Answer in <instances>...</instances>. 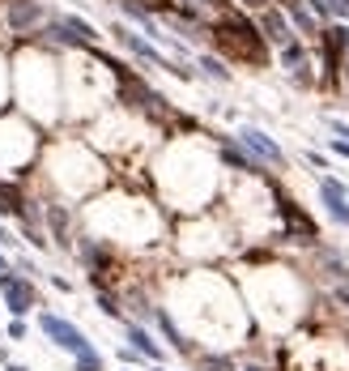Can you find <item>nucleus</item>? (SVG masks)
Returning <instances> with one entry per match:
<instances>
[{"mask_svg":"<svg viewBox=\"0 0 349 371\" xmlns=\"http://www.w3.org/2000/svg\"><path fill=\"white\" fill-rule=\"evenodd\" d=\"M213 38H218V47H222L230 60L264 64V56H269L260 26H256V21H247V17H239V13H235V17H222V21L213 26Z\"/></svg>","mask_w":349,"mask_h":371,"instance_id":"nucleus-1","label":"nucleus"},{"mask_svg":"<svg viewBox=\"0 0 349 371\" xmlns=\"http://www.w3.org/2000/svg\"><path fill=\"white\" fill-rule=\"evenodd\" d=\"M111 34H115V43H119L132 60H141V64H149V68H166V73H175L179 81H196V73H192V68H183V64L166 60V56L158 51V43H149V38H145V34H136L132 26L115 21V26H111Z\"/></svg>","mask_w":349,"mask_h":371,"instance_id":"nucleus-2","label":"nucleus"},{"mask_svg":"<svg viewBox=\"0 0 349 371\" xmlns=\"http://www.w3.org/2000/svg\"><path fill=\"white\" fill-rule=\"evenodd\" d=\"M38 329H43V338L55 346V350H64V355H85V350H94V342L73 325V320H64V316H55V312H38Z\"/></svg>","mask_w":349,"mask_h":371,"instance_id":"nucleus-3","label":"nucleus"},{"mask_svg":"<svg viewBox=\"0 0 349 371\" xmlns=\"http://www.w3.org/2000/svg\"><path fill=\"white\" fill-rule=\"evenodd\" d=\"M235 141L256 158V162H273V167H281L286 162V154H281V145L264 132V128H256V124H243L239 132H235Z\"/></svg>","mask_w":349,"mask_h":371,"instance_id":"nucleus-4","label":"nucleus"},{"mask_svg":"<svg viewBox=\"0 0 349 371\" xmlns=\"http://www.w3.org/2000/svg\"><path fill=\"white\" fill-rule=\"evenodd\" d=\"M51 9L43 0H9V30L13 34H38Z\"/></svg>","mask_w":349,"mask_h":371,"instance_id":"nucleus-5","label":"nucleus"},{"mask_svg":"<svg viewBox=\"0 0 349 371\" xmlns=\"http://www.w3.org/2000/svg\"><path fill=\"white\" fill-rule=\"evenodd\" d=\"M0 299H4V308H9L13 316L34 312V286H30V278H26V273H21V278L0 273Z\"/></svg>","mask_w":349,"mask_h":371,"instance_id":"nucleus-6","label":"nucleus"},{"mask_svg":"<svg viewBox=\"0 0 349 371\" xmlns=\"http://www.w3.org/2000/svg\"><path fill=\"white\" fill-rule=\"evenodd\" d=\"M260 34H264V43H273V47H286L290 38H299L294 34V26H290V17H286V9H273V4H264L260 9Z\"/></svg>","mask_w":349,"mask_h":371,"instance_id":"nucleus-7","label":"nucleus"},{"mask_svg":"<svg viewBox=\"0 0 349 371\" xmlns=\"http://www.w3.org/2000/svg\"><path fill=\"white\" fill-rule=\"evenodd\" d=\"M320 197H324L328 218H333L337 226H349V192H345V184L333 179V175H324V179H320Z\"/></svg>","mask_w":349,"mask_h":371,"instance_id":"nucleus-8","label":"nucleus"},{"mask_svg":"<svg viewBox=\"0 0 349 371\" xmlns=\"http://www.w3.org/2000/svg\"><path fill=\"white\" fill-rule=\"evenodd\" d=\"M277 56H281V68L294 77V85H311V56H307V47L299 43V38H290L286 47H277Z\"/></svg>","mask_w":349,"mask_h":371,"instance_id":"nucleus-9","label":"nucleus"},{"mask_svg":"<svg viewBox=\"0 0 349 371\" xmlns=\"http://www.w3.org/2000/svg\"><path fill=\"white\" fill-rule=\"evenodd\" d=\"M124 333H128V342H132V350H136L141 359H154V363H162V346L149 338V329H141V325H124Z\"/></svg>","mask_w":349,"mask_h":371,"instance_id":"nucleus-10","label":"nucleus"},{"mask_svg":"<svg viewBox=\"0 0 349 371\" xmlns=\"http://www.w3.org/2000/svg\"><path fill=\"white\" fill-rule=\"evenodd\" d=\"M286 17H290L294 34H299V30H303V34H320V21H316V13H311L307 4H299V0H286Z\"/></svg>","mask_w":349,"mask_h":371,"instance_id":"nucleus-11","label":"nucleus"},{"mask_svg":"<svg viewBox=\"0 0 349 371\" xmlns=\"http://www.w3.org/2000/svg\"><path fill=\"white\" fill-rule=\"evenodd\" d=\"M222 162H230L235 171H260V162H256L239 141H222Z\"/></svg>","mask_w":349,"mask_h":371,"instance_id":"nucleus-12","label":"nucleus"},{"mask_svg":"<svg viewBox=\"0 0 349 371\" xmlns=\"http://www.w3.org/2000/svg\"><path fill=\"white\" fill-rule=\"evenodd\" d=\"M60 21H64V26H68L81 43H94V38H98V26H94V21H85V17H77V13H60Z\"/></svg>","mask_w":349,"mask_h":371,"instance_id":"nucleus-13","label":"nucleus"},{"mask_svg":"<svg viewBox=\"0 0 349 371\" xmlns=\"http://www.w3.org/2000/svg\"><path fill=\"white\" fill-rule=\"evenodd\" d=\"M196 68L209 77V81H230V68H226V60H218V56H196Z\"/></svg>","mask_w":349,"mask_h":371,"instance_id":"nucleus-14","label":"nucleus"},{"mask_svg":"<svg viewBox=\"0 0 349 371\" xmlns=\"http://www.w3.org/2000/svg\"><path fill=\"white\" fill-rule=\"evenodd\" d=\"M73 367L77 371H102V355H98V350H85V355L73 359Z\"/></svg>","mask_w":349,"mask_h":371,"instance_id":"nucleus-15","label":"nucleus"},{"mask_svg":"<svg viewBox=\"0 0 349 371\" xmlns=\"http://www.w3.org/2000/svg\"><path fill=\"white\" fill-rule=\"evenodd\" d=\"M4 333H9V342H26V333H30V329H26V320H21V316H13Z\"/></svg>","mask_w":349,"mask_h":371,"instance_id":"nucleus-16","label":"nucleus"},{"mask_svg":"<svg viewBox=\"0 0 349 371\" xmlns=\"http://www.w3.org/2000/svg\"><path fill=\"white\" fill-rule=\"evenodd\" d=\"M328 13L333 21H349V0H328Z\"/></svg>","mask_w":349,"mask_h":371,"instance_id":"nucleus-17","label":"nucleus"},{"mask_svg":"<svg viewBox=\"0 0 349 371\" xmlns=\"http://www.w3.org/2000/svg\"><path fill=\"white\" fill-rule=\"evenodd\" d=\"M136 359H141V355H136V350H132V346H119V363H124V367H132V363H136Z\"/></svg>","mask_w":349,"mask_h":371,"instance_id":"nucleus-18","label":"nucleus"},{"mask_svg":"<svg viewBox=\"0 0 349 371\" xmlns=\"http://www.w3.org/2000/svg\"><path fill=\"white\" fill-rule=\"evenodd\" d=\"M333 154H341V158H349V137H333Z\"/></svg>","mask_w":349,"mask_h":371,"instance_id":"nucleus-19","label":"nucleus"},{"mask_svg":"<svg viewBox=\"0 0 349 371\" xmlns=\"http://www.w3.org/2000/svg\"><path fill=\"white\" fill-rule=\"evenodd\" d=\"M4 68H9V64H4V56H0V103H4Z\"/></svg>","mask_w":349,"mask_h":371,"instance_id":"nucleus-20","label":"nucleus"},{"mask_svg":"<svg viewBox=\"0 0 349 371\" xmlns=\"http://www.w3.org/2000/svg\"><path fill=\"white\" fill-rule=\"evenodd\" d=\"M337 299H341V303L349 308V286H337Z\"/></svg>","mask_w":349,"mask_h":371,"instance_id":"nucleus-21","label":"nucleus"},{"mask_svg":"<svg viewBox=\"0 0 349 371\" xmlns=\"http://www.w3.org/2000/svg\"><path fill=\"white\" fill-rule=\"evenodd\" d=\"M4 371H30L26 363H4Z\"/></svg>","mask_w":349,"mask_h":371,"instance_id":"nucleus-22","label":"nucleus"},{"mask_svg":"<svg viewBox=\"0 0 349 371\" xmlns=\"http://www.w3.org/2000/svg\"><path fill=\"white\" fill-rule=\"evenodd\" d=\"M9 244H13V239H9V231L0 226V248H9Z\"/></svg>","mask_w":349,"mask_h":371,"instance_id":"nucleus-23","label":"nucleus"},{"mask_svg":"<svg viewBox=\"0 0 349 371\" xmlns=\"http://www.w3.org/2000/svg\"><path fill=\"white\" fill-rule=\"evenodd\" d=\"M0 273H9V256L4 252H0Z\"/></svg>","mask_w":349,"mask_h":371,"instance_id":"nucleus-24","label":"nucleus"},{"mask_svg":"<svg viewBox=\"0 0 349 371\" xmlns=\"http://www.w3.org/2000/svg\"><path fill=\"white\" fill-rule=\"evenodd\" d=\"M345 77H349V60H345Z\"/></svg>","mask_w":349,"mask_h":371,"instance_id":"nucleus-25","label":"nucleus"},{"mask_svg":"<svg viewBox=\"0 0 349 371\" xmlns=\"http://www.w3.org/2000/svg\"><path fill=\"white\" fill-rule=\"evenodd\" d=\"M124 371H132V367H124Z\"/></svg>","mask_w":349,"mask_h":371,"instance_id":"nucleus-26","label":"nucleus"},{"mask_svg":"<svg viewBox=\"0 0 349 371\" xmlns=\"http://www.w3.org/2000/svg\"><path fill=\"white\" fill-rule=\"evenodd\" d=\"M247 371H256V367H247Z\"/></svg>","mask_w":349,"mask_h":371,"instance_id":"nucleus-27","label":"nucleus"}]
</instances>
